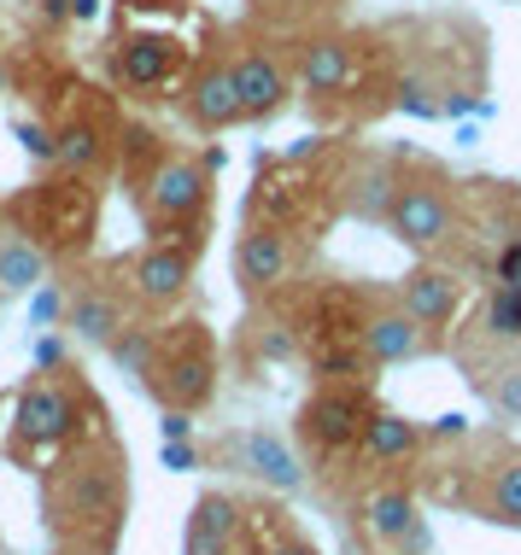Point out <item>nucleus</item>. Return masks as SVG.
<instances>
[{
    "label": "nucleus",
    "mask_w": 521,
    "mask_h": 555,
    "mask_svg": "<svg viewBox=\"0 0 521 555\" xmlns=\"http://www.w3.org/2000/svg\"><path fill=\"white\" fill-rule=\"evenodd\" d=\"M428 439H469V422L463 415H440V427L428 433Z\"/></svg>",
    "instance_id": "34"
},
{
    "label": "nucleus",
    "mask_w": 521,
    "mask_h": 555,
    "mask_svg": "<svg viewBox=\"0 0 521 555\" xmlns=\"http://www.w3.org/2000/svg\"><path fill=\"white\" fill-rule=\"evenodd\" d=\"M422 520V503H416V486L398 474H369L352 498V532L357 544L369 550H398L405 532Z\"/></svg>",
    "instance_id": "9"
},
{
    "label": "nucleus",
    "mask_w": 521,
    "mask_h": 555,
    "mask_svg": "<svg viewBox=\"0 0 521 555\" xmlns=\"http://www.w3.org/2000/svg\"><path fill=\"white\" fill-rule=\"evenodd\" d=\"M36 369H65V345H59V334L36 339Z\"/></svg>",
    "instance_id": "32"
},
{
    "label": "nucleus",
    "mask_w": 521,
    "mask_h": 555,
    "mask_svg": "<svg viewBox=\"0 0 521 555\" xmlns=\"http://www.w3.org/2000/svg\"><path fill=\"white\" fill-rule=\"evenodd\" d=\"M393 298H398V305H405L434 339H445V334H452V322H457V310H463V281L445 275V269H434V263H416L410 275H398Z\"/></svg>",
    "instance_id": "18"
},
{
    "label": "nucleus",
    "mask_w": 521,
    "mask_h": 555,
    "mask_svg": "<svg viewBox=\"0 0 521 555\" xmlns=\"http://www.w3.org/2000/svg\"><path fill=\"white\" fill-rule=\"evenodd\" d=\"M182 117L200 134H217L229 124H246L241 117V94H234V70L229 59H200L182 82Z\"/></svg>",
    "instance_id": "15"
},
{
    "label": "nucleus",
    "mask_w": 521,
    "mask_h": 555,
    "mask_svg": "<svg viewBox=\"0 0 521 555\" xmlns=\"http://www.w3.org/2000/svg\"><path fill=\"white\" fill-rule=\"evenodd\" d=\"M53 555H106V550H53Z\"/></svg>",
    "instance_id": "37"
},
{
    "label": "nucleus",
    "mask_w": 521,
    "mask_h": 555,
    "mask_svg": "<svg viewBox=\"0 0 521 555\" xmlns=\"http://www.w3.org/2000/svg\"><path fill=\"white\" fill-rule=\"evenodd\" d=\"M486 403H493V415L504 427H521V363H510V357H504V363L486 374Z\"/></svg>",
    "instance_id": "26"
},
{
    "label": "nucleus",
    "mask_w": 521,
    "mask_h": 555,
    "mask_svg": "<svg viewBox=\"0 0 521 555\" xmlns=\"http://www.w3.org/2000/svg\"><path fill=\"white\" fill-rule=\"evenodd\" d=\"M217 374H223L217 334L200 317H182V322L158 327V351H153V369H147L141 386L153 392L158 410L200 415L205 403L217 398Z\"/></svg>",
    "instance_id": "3"
},
{
    "label": "nucleus",
    "mask_w": 521,
    "mask_h": 555,
    "mask_svg": "<svg viewBox=\"0 0 521 555\" xmlns=\"http://www.w3.org/2000/svg\"><path fill=\"white\" fill-rule=\"evenodd\" d=\"M445 503H457L486 527L521 532V444L474 439L469 456L445 462Z\"/></svg>",
    "instance_id": "4"
},
{
    "label": "nucleus",
    "mask_w": 521,
    "mask_h": 555,
    "mask_svg": "<svg viewBox=\"0 0 521 555\" xmlns=\"http://www.w3.org/2000/svg\"><path fill=\"white\" fill-rule=\"evenodd\" d=\"M18 134H24V146H29V153H36L41 164H53V158H59V141H53V129H36V124H24Z\"/></svg>",
    "instance_id": "31"
},
{
    "label": "nucleus",
    "mask_w": 521,
    "mask_h": 555,
    "mask_svg": "<svg viewBox=\"0 0 521 555\" xmlns=\"http://www.w3.org/2000/svg\"><path fill=\"white\" fill-rule=\"evenodd\" d=\"M264 555H322L317 544H310V538L300 532V527H288V515H270V538H264Z\"/></svg>",
    "instance_id": "27"
},
{
    "label": "nucleus",
    "mask_w": 521,
    "mask_h": 555,
    "mask_svg": "<svg viewBox=\"0 0 521 555\" xmlns=\"http://www.w3.org/2000/svg\"><path fill=\"white\" fill-rule=\"evenodd\" d=\"M0 94H7V65H0Z\"/></svg>",
    "instance_id": "38"
},
{
    "label": "nucleus",
    "mask_w": 521,
    "mask_h": 555,
    "mask_svg": "<svg viewBox=\"0 0 521 555\" xmlns=\"http://www.w3.org/2000/svg\"><path fill=\"white\" fill-rule=\"evenodd\" d=\"M71 18H77V24L100 18V0H71Z\"/></svg>",
    "instance_id": "36"
},
{
    "label": "nucleus",
    "mask_w": 521,
    "mask_h": 555,
    "mask_svg": "<svg viewBox=\"0 0 521 555\" xmlns=\"http://www.w3.org/2000/svg\"><path fill=\"white\" fill-rule=\"evenodd\" d=\"M193 269H200V246L153 240V246L129 263V293H136L141 310H176L193 287Z\"/></svg>",
    "instance_id": "12"
},
{
    "label": "nucleus",
    "mask_w": 521,
    "mask_h": 555,
    "mask_svg": "<svg viewBox=\"0 0 521 555\" xmlns=\"http://www.w3.org/2000/svg\"><path fill=\"white\" fill-rule=\"evenodd\" d=\"M12 222H18L24 240H36L41 251L53 258H77L94 240L100 205H94V182H77V176H53V182H36L29 193L12 199Z\"/></svg>",
    "instance_id": "5"
},
{
    "label": "nucleus",
    "mask_w": 521,
    "mask_h": 555,
    "mask_svg": "<svg viewBox=\"0 0 521 555\" xmlns=\"http://www.w3.org/2000/svg\"><path fill=\"white\" fill-rule=\"evenodd\" d=\"M234 450H241V474H252L270 498H300L305 491V479H310L305 450L293 439H281L276 427H246L234 439Z\"/></svg>",
    "instance_id": "13"
},
{
    "label": "nucleus",
    "mask_w": 521,
    "mask_h": 555,
    "mask_svg": "<svg viewBox=\"0 0 521 555\" xmlns=\"http://www.w3.org/2000/svg\"><path fill=\"white\" fill-rule=\"evenodd\" d=\"M229 70H234V94H241V117H246V124H264V117H276L281 106H288L293 70L281 65L276 53L241 48V53H229Z\"/></svg>",
    "instance_id": "17"
},
{
    "label": "nucleus",
    "mask_w": 521,
    "mask_h": 555,
    "mask_svg": "<svg viewBox=\"0 0 521 555\" xmlns=\"http://www.w3.org/2000/svg\"><path fill=\"white\" fill-rule=\"evenodd\" d=\"M158 433H165V439H193V415L165 410V415H158Z\"/></svg>",
    "instance_id": "33"
},
{
    "label": "nucleus",
    "mask_w": 521,
    "mask_h": 555,
    "mask_svg": "<svg viewBox=\"0 0 521 555\" xmlns=\"http://www.w3.org/2000/svg\"><path fill=\"white\" fill-rule=\"evenodd\" d=\"M352 77H357V41L352 36L317 29V36H305L300 53H293V82H300L305 94H317V100L346 94Z\"/></svg>",
    "instance_id": "16"
},
{
    "label": "nucleus",
    "mask_w": 521,
    "mask_h": 555,
    "mask_svg": "<svg viewBox=\"0 0 521 555\" xmlns=\"http://www.w3.org/2000/svg\"><path fill=\"white\" fill-rule=\"evenodd\" d=\"M493 287H510V293H521V234L498 246V258H493Z\"/></svg>",
    "instance_id": "28"
},
{
    "label": "nucleus",
    "mask_w": 521,
    "mask_h": 555,
    "mask_svg": "<svg viewBox=\"0 0 521 555\" xmlns=\"http://www.w3.org/2000/svg\"><path fill=\"white\" fill-rule=\"evenodd\" d=\"M246 363L252 369H281V363H305V334L293 317H258L246 334Z\"/></svg>",
    "instance_id": "23"
},
{
    "label": "nucleus",
    "mask_w": 521,
    "mask_h": 555,
    "mask_svg": "<svg viewBox=\"0 0 521 555\" xmlns=\"http://www.w3.org/2000/svg\"><path fill=\"white\" fill-rule=\"evenodd\" d=\"M106 427V410H100L94 386L82 380L77 369H36L29 380L18 386V403H12V422H7V462L18 468H41L53 462L65 444H77L82 433Z\"/></svg>",
    "instance_id": "2"
},
{
    "label": "nucleus",
    "mask_w": 521,
    "mask_h": 555,
    "mask_svg": "<svg viewBox=\"0 0 521 555\" xmlns=\"http://www.w3.org/2000/svg\"><path fill=\"white\" fill-rule=\"evenodd\" d=\"M422 450H428L422 422H410V415H398V410H376L364 427V444H357V468L393 474V468H405V462H416Z\"/></svg>",
    "instance_id": "19"
},
{
    "label": "nucleus",
    "mask_w": 521,
    "mask_h": 555,
    "mask_svg": "<svg viewBox=\"0 0 521 555\" xmlns=\"http://www.w3.org/2000/svg\"><path fill=\"white\" fill-rule=\"evenodd\" d=\"M41 527L59 550H117L129 527V456L112 427L82 433L41 462Z\"/></svg>",
    "instance_id": "1"
},
{
    "label": "nucleus",
    "mask_w": 521,
    "mask_h": 555,
    "mask_svg": "<svg viewBox=\"0 0 521 555\" xmlns=\"http://www.w3.org/2000/svg\"><path fill=\"white\" fill-rule=\"evenodd\" d=\"M112 65H117V82L124 88H165L176 77V65H182V48H176L170 36L136 29V36H124L112 48Z\"/></svg>",
    "instance_id": "21"
},
{
    "label": "nucleus",
    "mask_w": 521,
    "mask_h": 555,
    "mask_svg": "<svg viewBox=\"0 0 521 555\" xmlns=\"http://www.w3.org/2000/svg\"><path fill=\"white\" fill-rule=\"evenodd\" d=\"M158 462H165L170 474H193V468H200V450H193V439H165Z\"/></svg>",
    "instance_id": "29"
},
{
    "label": "nucleus",
    "mask_w": 521,
    "mask_h": 555,
    "mask_svg": "<svg viewBox=\"0 0 521 555\" xmlns=\"http://www.w3.org/2000/svg\"><path fill=\"white\" fill-rule=\"evenodd\" d=\"M300 269V246L281 222H252L234 246V281H241L246 298H276Z\"/></svg>",
    "instance_id": "11"
},
{
    "label": "nucleus",
    "mask_w": 521,
    "mask_h": 555,
    "mask_svg": "<svg viewBox=\"0 0 521 555\" xmlns=\"http://www.w3.org/2000/svg\"><path fill=\"white\" fill-rule=\"evenodd\" d=\"M386 234L410 251H440L457 234V199L445 193L440 176H405L386 211Z\"/></svg>",
    "instance_id": "8"
},
{
    "label": "nucleus",
    "mask_w": 521,
    "mask_h": 555,
    "mask_svg": "<svg viewBox=\"0 0 521 555\" xmlns=\"http://www.w3.org/2000/svg\"><path fill=\"white\" fill-rule=\"evenodd\" d=\"M29 317H36V327H65V293H53V287H41L36 293V305H29Z\"/></svg>",
    "instance_id": "30"
},
{
    "label": "nucleus",
    "mask_w": 521,
    "mask_h": 555,
    "mask_svg": "<svg viewBox=\"0 0 521 555\" xmlns=\"http://www.w3.org/2000/svg\"><path fill=\"white\" fill-rule=\"evenodd\" d=\"M357 345H364L369 369H398V363H416V357H434L440 339L428 334L422 322L410 317L405 305H398L393 293L364 298V322H357Z\"/></svg>",
    "instance_id": "10"
},
{
    "label": "nucleus",
    "mask_w": 521,
    "mask_h": 555,
    "mask_svg": "<svg viewBox=\"0 0 521 555\" xmlns=\"http://www.w3.org/2000/svg\"><path fill=\"white\" fill-rule=\"evenodd\" d=\"M381 403L369 398V380L357 386H317L300 415H293V444L305 450L310 468H340V462H352L357 468V444H364V427L369 415H376Z\"/></svg>",
    "instance_id": "6"
},
{
    "label": "nucleus",
    "mask_w": 521,
    "mask_h": 555,
    "mask_svg": "<svg viewBox=\"0 0 521 555\" xmlns=\"http://www.w3.org/2000/svg\"><path fill=\"white\" fill-rule=\"evenodd\" d=\"M129 322H136V293H129V281H82V287L65 298V327L77 339L100 345V351H106Z\"/></svg>",
    "instance_id": "14"
},
{
    "label": "nucleus",
    "mask_w": 521,
    "mask_h": 555,
    "mask_svg": "<svg viewBox=\"0 0 521 555\" xmlns=\"http://www.w3.org/2000/svg\"><path fill=\"white\" fill-rule=\"evenodd\" d=\"M36 287H48V251L18 229H7L0 234V298H24Z\"/></svg>",
    "instance_id": "22"
},
{
    "label": "nucleus",
    "mask_w": 521,
    "mask_h": 555,
    "mask_svg": "<svg viewBox=\"0 0 521 555\" xmlns=\"http://www.w3.org/2000/svg\"><path fill=\"white\" fill-rule=\"evenodd\" d=\"M36 12H41V24H65L71 18V0H41Z\"/></svg>",
    "instance_id": "35"
},
{
    "label": "nucleus",
    "mask_w": 521,
    "mask_h": 555,
    "mask_svg": "<svg viewBox=\"0 0 521 555\" xmlns=\"http://www.w3.org/2000/svg\"><path fill=\"white\" fill-rule=\"evenodd\" d=\"M398 182H405V176H398L393 164H381V158L357 164V176L346 182V211H352V217H364V222H386Z\"/></svg>",
    "instance_id": "24"
},
{
    "label": "nucleus",
    "mask_w": 521,
    "mask_h": 555,
    "mask_svg": "<svg viewBox=\"0 0 521 555\" xmlns=\"http://www.w3.org/2000/svg\"><path fill=\"white\" fill-rule=\"evenodd\" d=\"M53 141H59V158H53V170L59 176H77V182H94V176H106L112 170V124L106 117H94V112H77L71 124H59L53 129Z\"/></svg>",
    "instance_id": "20"
},
{
    "label": "nucleus",
    "mask_w": 521,
    "mask_h": 555,
    "mask_svg": "<svg viewBox=\"0 0 521 555\" xmlns=\"http://www.w3.org/2000/svg\"><path fill=\"white\" fill-rule=\"evenodd\" d=\"M136 205L141 217L153 222L158 240H205V211H212V176H205V164H193L182 153H165L147 170V182L136 188Z\"/></svg>",
    "instance_id": "7"
},
{
    "label": "nucleus",
    "mask_w": 521,
    "mask_h": 555,
    "mask_svg": "<svg viewBox=\"0 0 521 555\" xmlns=\"http://www.w3.org/2000/svg\"><path fill=\"white\" fill-rule=\"evenodd\" d=\"M153 351H158V327H147V322H129L124 334L106 345L112 369L124 374V380H147V369H153Z\"/></svg>",
    "instance_id": "25"
}]
</instances>
